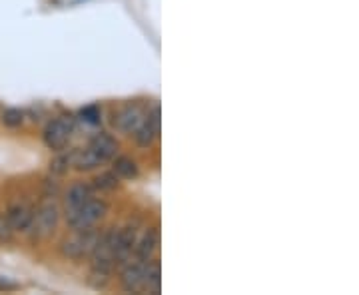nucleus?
Segmentation results:
<instances>
[{"label":"nucleus","mask_w":359,"mask_h":295,"mask_svg":"<svg viewBox=\"0 0 359 295\" xmlns=\"http://www.w3.org/2000/svg\"><path fill=\"white\" fill-rule=\"evenodd\" d=\"M106 214H108V204L104 200L90 198L86 204H82L76 210H68L66 219H68V226L74 231L88 230V228H94Z\"/></svg>","instance_id":"obj_1"},{"label":"nucleus","mask_w":359,"mask_h":295,"mask_svg":"<svg viewBox=\"0 0 359 295\" xmlns=\"http://www.w3.org/2000/svg\"><path fill=\"white\" fill-rule=\"evenodd\" d=\"M98 231H94L92 228L88 230H78L72 238H68L60 245L62 256L72 259V261H80L84 257H88L94 252V245L98 242Z\"/></svg>","instance_id":"obj_2"},{"label":"nucleus","mask_w":359,"mask_h":295,"mask_svg":"<svg viewBox=\"0 0 359 295\" xmlns=\"http://www.w3.org/2000/svg\"><path fill=\"white\" fill-rule=\"evenodd\" d=\"M72 132H74V118L70 116L54 118L44 128V142L50 150H62L66 142L70 140Z\"/></svg>","instance_id":"obj_3"},{"label":"nucleus","mask_w":359,"mask_h":295,"mask_svg":"<svg viewBox=\"0 0 359 295\" xmlns=\"http://www.w3.org/2000/svg\"><path fill=\"white\" fill-rule=\"evenodd\" d=\"M58 219H60V210H58V205L54 204V202H48V204L42 205L39 212L34 214V219H32L30 230L34 228L39 238H48V235H52L54 230H56Z\"/></svg>","instance_id":"obj_4"},{"label":"nucleus","mask_w":359,"mask_h":295,"mask_svg":"<svg viewBox=\"0 0 359 295\" xmlns=\"http://www.w3.org/2000/svg\"><path fill=\"white\" fill-rule=\"evenodd\" d=\"M136 242H138V228L136 226H126L124 230H118L114 249V261L118 266H124L126 261H130Z\"/></svg>","instance_id":"obj_5"},{"label":"nucleus","mask_w":359,"mask_h":295,"mask_svg":"<svg viewBox=\"0 0 359 295\" xmlns=\"http://www.w3.org/2000/svg\"><path fill=\"white\" fill-rule=\"evenodd\" d=\"M124 266L126 268L122 271V287L128 294H138L144 289V273H146L148 261L134 259V261H126Z\"/></svg>","instance_id":"obj_6"},{"label":"nucleus","mask_w":359,"mask_h":295,"mask_svg":"<svg viewBox=\"0 0 359 295\" xmlns=\"http://www.w3.org/2000/svg\"><path fill=\"white\" fill-rule=\"evenodd\" d=\"M160 134V108L156 106L152 110V114L148 118H144V122L140 124V128L134 132V138H136V144L142 146V148H150L154 140Z\"/></svg>","instance_id":"obj_7"},{"label":"nucleus","mask_w":359,"mask_h":295,"mask_svg":"<svg viewBox=\"0 0 359 295\" xmlns=\"http://www.w3.org/2000/svg\"><path fill=\"white\" fill-rule=\"evenodd\" d=\"M6 219L11 224V228L16 231H28L30 226H32V219H34V210L28 204H13L8 207V214H6Z\"/></svg>","instance_id":"obj_8"},{"label":"nucleus","mask_w":359,"mask_h":295,"mask_svg":"<svg viewBox=\"0 0 359 295\" xmlns=\"http://www.w3.org/2000/svg\"><path fill=\"white\" fill-rule=\"evenodd\" d=\"M144 122V112L140 110V106H126L116 114V128L122 130L124 134H134L136 130L140 128V124Z\"/></svg>","instance_id":"obj_9"},{"label":"nucleus","mask_w":359,"mask_h":295,"mask_svg":"<svg viewBox=\"0 0 359 295\" xmlns=\"http://www.w3.org/2000/svg\"><path fill=\"white\" fill-rule=\"evenodd\" d=\"M88 150L100 160V164H104V162H108V160L114 158L116 150H118V144H116V140L110 134H96L90 140Z\"/></svg>","instance_id":"obj_10"},{"label":"nucleus","mask_w":359,"mask_h":295,"mask_svg":"<svg viewBox=\"0 0 359 295\" xmlns=\"http://www.w3.org/2000/svg\"><path fill=\"white\" fill-rule=\"evenodd\" d=\"M158 242H160V231H158V228H150V230L142 235V240L136 242V247H134L136 259L150 261L152 256H154L156 247H158Z\"/></svg>","instance_id":"obj_11"},{"label":"nucleus","mask_w":359,"mask_h":295,"mask_svg":"<svg viewBox=\"0 0 359 295\" xmlns=\"http://www.w3.org/2000/svg\"><path fill=\"white\" fill-rule=\"evenodd\" d=\"M160 287H162V268H160V261L150 259L148 266H146V273H144V289L148 294H160Z\"/></svg>","instance_id":"obj_12"},{"label":"nucleus","mask_w":359,"mask_h":295,"mask_svg":"<svg viewBox=\"0 0 359 295\" xmlns=\"http://www.w3.org/2000/svg\"><path fill=\"white\" fill-rule=\"evenodd\" d=\"M90 198H92V192H90L88 186H84V184H74L68 193H66L65 198V204H66V212L68 210H76L82 204H86Z\"/></svg>","instance_id":"obj_13"},{"label":"nucleus","mask_w":359,"mask_h":295,"mask_svg":"<svg viewBox=\"0 0 359 295\" xmlns=\"http://www.w3.org/2000/svg\"><path fill=\"white\" fill-rule=\"evenodd\" d=\"M114 174L116 176H120V178L132 180V178H136V176H138V166H136V162H134L132 158L122 156V158H116Z\"/></svg>","instance_id":"obj_14"},{"label":"nucleus","mask_w":359,"mask_h":295,"mask_svg":"<svg viewBox=\"0 0 359 295\" xmlns=\"http://www.w3.org/2000/svg\"><path fill=\"white\" fill-rule=\"evenodd\" d=\"M94 186L102 192H112L118 188V176L112 174V172H106V174H100L96 180H94Z\"/></svg>","instance_id":"obj_15"},{"label":"nucleus","mask_w":359,"mask_h":295,"mask_svg":"<svg viewBox=\"0 0 359 295\" xmlns=\"http://www.w3.org/2000/svg\"><path fill=\"white\" fill-rule=\"evenodd\" d=\"M72 166V152L70 154H62L58 156V158H54L50 162V172L52 174H58V176H62L68 172V167Z\"/></svg>","instance_id":"obj_16"},{"label":"nucleus","mask_w":359,"mask_h":295,"mask_svg":"<svg viewBox=\"0 0 359 295\" xmlns=\"http://www.w3.org/2000/svg\"><path fill=\"white\" fill-rule=\"evenodd\" d=\"M108 280H110V273H106V271L94 270V268H92V271H90L88 283L92 285V287H96V289H102V287H106Z\"/></svg>","instance_id":"obj_17"},{"label":"nucleus","mask_w":359,"mask_h":295,"mask_svg":"<svg viewBox=\"0 0 359 295\" xmlns=\"http://www.w3.org/2000/svg\"><path fill=\"white\" fill-rule=\"evenodd\" d=\"M2 122H4L6 126H11V128H16V126L22 124V112H20V110H14V108H8V110H4V114H2Z\"/></svg>","instance_id":"obj_18"},{"label":"nucleus","mask_w":359,"mask_h":295,"mask_svg":"<svg viewBox=\"0 0 359 295\" xmlns=\"http://www.w3.org/2000/svg\"><path fill=\"white\" fill-rule=\"evenodd\" d=\"M82 120L92 124V126L98 124V122H100V108H98V106H88V108H84V110H82Z\"/></svg>","instance_id":"obj_19"},{"label":"nucleus","mask_w":359,"mask_h":295,"mask_svg":"<svg viewBox=\"0 0 359 295\" xmlns=\"http://www.w3.org/2000/svg\"><path fill=\"white\" fill-rule=\"evenodd\" d=\"M13 231L14 230L11 228L8 219L0 216V242H11V238H13Z\"/></svg>","instance_id":"obj_20"}]
</instances>
